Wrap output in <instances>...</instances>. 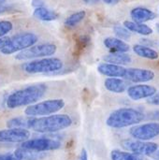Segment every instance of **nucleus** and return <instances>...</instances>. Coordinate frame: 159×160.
I'll return each instance as SVG.
<instances>
[{
    "mask_svg": "<svg viewBox=\"0 0 159 160\" xmlns=\"http://www.w3.org/2000/svg\"><path fill=\"white\" fill-rule=\"evenodd\" d=\"M46 91L47 85L44 83L29 85L10 94L7 98L6 105L8 109H16L35 104L45 95Z\"/></svg>",
    "mask_w": 159,
    "mask_h": 160,
    "instance_id": "obj_1",
    "label": "nucleus"
},
{
    "mask_svg": "<svg viewBox=\"0 0 159 160\" xmlns=\"http://www.w3.org/2000/svg\"><path fill=\"white\" fill-rule=\"evenodd\" d=\"M73 121L67 114H51L48 116L34 117L31 128L37 133H54L69 128Z\"/></svg>",
    "mask_w": 159,
    "mask_h": 160,
    "instance_id": "obj_2",
    "label": "nucleus"
},
{
    "mask_svg": "<svg viewBox=\"0 0 159 160\" xmlns=\"http://www.w3.org/2000/svg\"><path fill=\"white\" fill-rule=\"evenodd\" d=\"M145 119V114L133 108H120L110 113L106 120L108 127L112 128H124L136 126Z\"/></svg>",
    "mask_w": 159,
    "mask_h": 160,
    "instance_id": "obj_3",
    "label": "nucleus"
},
{
    "mask_svg": "<svg viewBox=\"0 0 159 160\" xmlns=\"http://www.w3.org/2000/svg\"><path fill=\"white\" fill-rule=\"evenodd\" d=\"M63 68V62L55 57H44L39 60H34L24 63L22 69L28 74L55 73Z\"/></svg>",
    "mask_w": 159,
    "mask_h": 160,
    "instance_id": "obj_4",
    "label": "nucleus"
},
{
    "mask_svg": "<svg viewBox=\"0 0 159 160\" xmlns=\"http://www.w3.org/2000/svg\"><path fill=\"white\" fill-rule=\"evenodd\" d=\"M37 40H38V37L34 33L31 32L20 33L9 38L8 41L1 49L0 52L6 55L12 54L35 45Z\"/></svg>",
    "mask_w": 159,
    "mask_h": 160,
    "instance_id": "obj_5",
    "label": "nucleus"
},
{
    "mask_svg": "<svg viewBox=\"0 0 159 160\" xmlns=\"http://www.w3.org/2000/svg\"><path fill=\"white\" fill-rule=\"evenodd\" d=\"M65 107V101L60 98L48 99L27 106L24 113L30 117H41L54 114Z\"/></svg>",
    "mask_w": 159,
    "mask_h": 160,
    "instance_id": "obj_6",
    "label": "nucleus"
},
{
    "mask_svg": "<svg viewBox=\"0 0 159 160\" xmlns=\"http://www.w3.org/2000/svg\"><path fill=\"white\" fill-rule=\"evenodd\" d=\"M56 45L53 43H42L38 45H33L23 51H21L15 55V59L23 61V60H32L37 58L50 57L53 55L56 52Z\"/></svg>",
    "mask_w": 159,
    "mask_h": 160,
    "instance_id": "obj_7",
    "label": "nucleus"
},
{
    "mask_svg": "<svg viewBox=\"0 0 159 160\" xmlns=\"http://www.w3.org/2000/svg\"><path fill=\"white\" fill-rule=\"evenodd\" d=\"M122 147L127 152L139 156H153L158 149V144L152 142L139 140H125L121 142Z\"/></svg>",
    "mask_w": 159,
    "mask_h": 160,
    "instance_id": "obj_8",
    "label": "nucleus"
},
{
    "mask_svg": "<svg viewBox=\"0 0 159 160\" xmlns=\"http://www.w3.org/2000/svg\"><path fill=\"white\" fill-rule=\"evenodd\" d=\"M129 134L135 140L149 142L159 136V123L150 122L133 126L129 129Z\"/></svg>",
    "mask_w": 159,
    "mask_h": 160,
    "instance_id": "obj_9",
    "label": "nucleus"
},
{
    "mask_svg": "<svg viewBox=\"0 0 159 160\" xmlns=\"http://www.w3.org/2000/svg\"><path fill=\"white\" fill-rule=\"evenodd\" d=\"M21 147L28 150H33L36 152H46L59 149L61 147V142L54 139L50 138H36L27 140L21 143Z\"/></svg>",
    "mask_w": 159,
    "mask_h": 160,
    "instance_id": "obj_10",
    "label": "nucleus"
},
{
    "mask_svg": "<svg viewBox=\"0 0 159 160\" xmlns=\"http://www.w3.org/2000/svg\"><path fill=\"white\" fill-rule=\"evenodd\" d=\"M30 138V131L26 128H7L0 130V142L22 143Z\"/></svg>",
    "mask_w": 159,
    "mask_h": 160,
    "instance_id": "obj_11",
    "label": "nucleus"
},
{
    "mask_svg": "<svg viewBox=\"0 0 159 160\" xmlns=\"http://www.w3.org/2000/svg\"><path fill=\"white\" fill-rule=\"evenodd\" d=\"M155 72L148 68H126V73L123 79L131 82H147L155 79Z\"/></svg>",
    "mask_w": 159,
    "mask_h": 160,
    "instance_id": "obj_12",
    "label": "nucleus"
},
{
    "mask_svg": "<svg viewBox=\"0 0 159 160\" xmlns=\"http://www.w3.org/2000/svg\"><path fill=\"white\" fill-rule=\"evenodd\" d=\"M157 92V89L155 86L150 84H142V83L128 86V88L127 89V93L129 98L135 101L147 99L148 98L155 95Z\"/></svg>",
    "mask_w": 159,
    "mask_h": 160,
    "instance_id": "obj_13",
    "label": "nucleus"
},
{
    "mask_svg": "<svg viewBox=\"0 0 159 160\" xmlns=\"http://www.w3.org/2000/svg\"><path fill=\"white\" fill-rule=\"evenodd\" d=\"M126 68L123 66L119 65H114L111 63H102L98 65L97 67V71L104 75L107 76L108 78H124L125 73H126Z\"/></svg>",
    "mask_w": 159,
    "mask_h": 160,
    "instance_id": "obj_14",
    "label": "nucleus"
},
{
    "mask_svg": "<svg viewBox=\"0 0 159 160\" xmlns=\"http://www.w3.org/2000/svg\"><path fill=\"white\" fill-rule=\"evenodd\" d=\"M130 17L134 22H146L155 20L157 15L153 10L144 7H136L130 10Z\"/></svg>",
    "mask_w": 159,
    "mask_h": 160,
    "instance_id": "obj_15",
    "label": "nucleus"
},
{
    "mask_svg": "<svg viewBox=\"0 0 159 160\" xmlns=\"http://www.w3.org/2000/svg\"><path fill=\"white\" fill-rule=\"evenodd\" d=\"M103 44L111 52H127L130 50V46L118 38L108 37L103 40Z\"/></svg>",
    "mask_w": 159,
    "mask_h": 160,
    "instance_id": "obj_16",
    "label": "nucleus"
},
{
    "mask_svg": "<svg viewBox=\"0 0 159 160\" xmlns=\"http://www.w3.org/2000/svg\"><path fill=\"white\" fill-rule=\"evenodd\" d=\"M105 88L114 94H122L128 88V82L121 78H107L104 82Z\"/></svg>",
    "mask_w": 159,
    "mask_h": 160,
    "instance_id": "obj_17",
    "label": "nucleus"
},
{
    "mask_svg": "<svg viewBox=\"0 0 159 160\" xmlns=\"http://www.w3.org/2000/svg\"><path fill=\"white\" fill-rule=\"evenodd\" d=\"M106 63L119 66H126L132 63V57L127 52H111L103 57Z\"/></svg>",
    "mask_w": 159,
    "mask_h": 160,
    "instance_id": "obj_18",
    "label": "nucleus"
},
{
    "mask_svg": "<svg viewBox=\"0 0 159 160\" xmlns=\"http://www.w3.org/2000/svg\"><path fill=\"white\" fill-rule=\"evenodd\" d=\"M124 26L131 33H136L142 36H150L154 32V30L149 25L143 22H137L134 21H125Z\"/></svg>",
    "mask_w": 159,
    "mask_h": 160,
    "instance_id": "obj_19",
    "label": "nucleus"
},
{
    "mask_svg": "<svg viewBox=\"0 0 159 160\" xmlns=\"http://www.w3.org/2000/svg\"><path fill=\"white\" fill-rule=\"evenodd\" d=\"M133 52L135 54H137L138 56L144 58V59H148V60H157L158 59L159 54L157 51H156L155 49L149 47V46H145L142 44H135L133 45L132 48Z\"/></svg>",
    "mask_w": 159,
    "mask_h": 160,
    "instance_id": "obj_20",
    "label": "nucleus"
},
{
    "mask_svg": "<svg viewBox=\"0 0 159 160\" xmlns=\"http://www.w3.org/2000/svg\"><path fill=\"white\" fill-rule=\"evenodd\" d=\"M34 117H15L7 122V128H26L30 129Z\"/></svg>",
    "mask_w": 159,
    "mask_h": 160,
    "instance_id": "obj_21",
    "label": "nucleus"
},
{
    "mask_svg": "<svg viewBox=\"0 0 159 160\" xmlns=\"http://www.w3.org/2000/svg\"><path fill=\"white\" fill-rule=\"evenodd\" d=\"M33 15L37 19L43 21V22H52V21H54L58 18V14L56 12L47 8L46 7L35 8Z\"/></svg>",
    "mask_w": 159,
    "mask_h": 160,
    "instance_id": "obj_22",
    "label": "nucleus"
},
{
    "mask_svg": "<svg viewBox=\"0 0 159 160\" xmlns=\"http://www.w3.org/2000/svg\"><path fill=\"white\" fill-rule=\"evenodd\" d=\"M15 157L19 160H39L43 158L41 152H36L24 148H19L14 152Z\"/></svg>",
    "mask_w": 159,
    "mask_h": 160,
    "instance_id": "obj_23",
    "label": "nucleus"
},
{
    "mask_svg": "<svg viewBox=\"0 0 159 160\" xmlns=\"http://www.w3.org/2000/svg\"><path fill=\"white\" fill-rule=\"evenodd\" d=\"M91 43V38L88 35H81L77 38L75 46H74V51L73 54L74 56H80L85 52L87 47Z\"/></svg>",
    "mask_w": 159,
    "mask_h": 160,
    "instance_id": "obj_24",
    "label": "nucleus"
},
{
    "mask_svg": "<svg viewBox=\"0 0 159 160\" xmlns=\"http://www.w3.org/2000/svg\"><path fill=\"white\" fill-rule=\"evenodd\" d=\"M112 160H146L142 156L135 155L130 152L121 151V150H112L111 153Z\"/></svg>",
    "mask_w": 159,
    "mask_h": 160,
    "instance_id": "obj_25",
    "label": "nucleus"
},
{
    "mask_svg": "<svg viewBox=\"0 0 159 160\" xmlns=\"http://www.w3.org/2000/svg\"><path fill=\"white\" fill-rule=\"evenodd\" d=\"M85 17V11L84 10H80L77 11L71 15H69L66 20H65V25L67 28H72L78 25Z\"/></svg>",
    "mask_w": 159,
    "mask_h": 160,
    "instance_id": "obj_26",
    "label": "nucleus"
},
{
    "mask_svg": "<svg viewBox=\"0 0 159 160\" xmlns=\"http://www.w3.org/2000/svg\"><path fill=\"white\" fill-rule=\"evenodd\" d=\"M113 32L115 34V36L120 38V39H128L131 37V32L129 30H127L125 26H121V25H115L113 27Z\"/></svg>",
    "mask_w": 159,
    "mask_h": 160,
    "instance_id": "obj_27",
    "label": "nucleus"
},
{
    "mask_svg": "<svg viewBox=\"0 0 159 160\" xmlns=\"http://www.w3.org/2000/svg\"><path fill=\"white\" fill-rule=\"evenodd\" d=\"M13 28V24L10 21H0V38L8 34Z\"/></svg>",
    "mask_w": 159,
    "mask_h": 160,
    "instance_id": "obj_28",
    "label": "nucleus"
},
{
    "mask_svg": "<svg viewBox=\"0 0 159 160\" xmlns=\"http://www.w3.org/2000/svg\"><path fill=\"white\" fill-rule=\"evenodd\" d=\"M146 103L153 105V106H159V92H157L152 97L146 99Z\"/></svg>",
    "mask_w": 159,
    "mask_h": 160,
    "instance_id": "obj_29",
    "label": "nucleus"
},
{
    "mask_svg": "<svg viewBox=\"0 0 159 160\" xmlns=\"http://www.w3.org/2000/svg\"><path fill=\"white\" fill-rule=\"evenodd\" d=\"M31 5H32V7L37 8L45 7V2H44V0H32Z\"/></svg>",
    "mask_w": 159,
    "mask_h": 160,
    "instance_id": "obj_30",
    "label": "nucleus"
},
{
    "mask_svg": "<svg viewBox=\"0 0 159 160\" xmlns=\"http://www.w3.org/2000/svg\"><path fill=\"white\" fill-rule=\"evenodd\" d=\"M13 8L11 6H7L6 4L4 5H0V14H3V13H6V12H9Z\"/></svg>",
    "mask_w": 159,
    "mask_h": 160,
    "instance_id": "obj_31",
    "label": "nucleus"
},
{
    "mask_svg": "<svg viewBox=\"0 0 159 160\" xmlns=\"http://www.w3.org/2000/svg\"><path fill=\"white\" fill-rule=\"evenodd\" d=\"M78 160H88V155H87V152L84 148H82L81 150V154H80V157Z\"/></svg>",
    "mask_w": 159,
    "mask_h": 160,
    "instance_id": "obj_32",
    "label": "nucleus"
},
{
    "mask_svg": "<svg viewBox=\"0 0 159 160\" xmlns=\"http://www.w3.org/2000/svg\"><path fill=\"white\" fill-rule=\"evenodd\" d=\"M8 39H9V38H7V37H3V38H0V51L7 44V42L8 41Z\"/></svg>",
    "mask_w": 159,
    "mask_h": 160,
    "instance_id": "obj_33",
    "label": "nucleus"
},
{
    "mask_svg": "<svg viewBox=\"0 0 159 160\" xmlns=\"http://www.w3.org/2000/svg\"><path fill=\"white\" fill-rule=\"evenodd\" d=\"M104 3L108 4V5H115L117 3H119L121 0H103Z\"/></svg>",
    "mask_w": 159,
    "mask_h": 160,
    "instance_id": "obj_34",
    "label": "nucleus"
},
{
    "mask_svg": "<svg viewBox=\"0 0 159 160\" xmlns=\"http://www.w3.org/2000/svg\"><path fill=\"white\" fill-rule=\"evenodd\" d=\"M150 119H159V112H154L150 114Z\"/></svg>",
    "mask_w": 159,
    "mask_h": 160,
    "instance_id": "obj_35",
    "label": "nucleus"
},
{
    "mask_svg": "<svg viewBox=\"0 0 159 160\" xmlns=\"http://www.w3.org/2000/svg\"><path fill=\"white\" fill-rule=\"evenodd\" d=\"M85 4H87V5H94V4H97V3H98L99 1H101V0H82Z\"/></svg>",
    "mask_w": 159,
    "mask_h": 160,
    "instance_id": "obj_36",
    "label": "nucleus"
},
{
    "mask_svg": "<svg viewBox=\"0 0 159 160\" xmlns=\"http://www.w3.org/2000/svg\"><path fill=\"white\" fill-rule=\"evenodd\" d=\"M153 157H154L155 158H157V159H158L159 158V148L157 149V151H156V152H155V154L153 155Z\"/></svg>",
    "mask_w": 159,
    "mask_h": 160,
    "instance_id": "obj_37",
    "label": "nucleus"
},
{
    "mask_svg": "<svg viewBox=\"0 0 159 160\" xmlns=\"http://www.w3.org/2000/svg\"><path fill=\"white\" fill-rule=\"evenodd\" d=\"M6 2H7V0H0V5H4V4H6Z\"/></svg>",
    "mask_w": 159,
    "mask_h": 160,
    "instance_id": "obj_38",
    "label": "nucleus"
},
{
    "mask_svg": "<svg viewBox=\"0 0 159 160\" xmlns=\"http://www.w3.org/2000/svg\"><path fill=\"white\" fill-rule=\"evenodd\" d=\"M156 28H157V32L159 33V22H157V25H156Z\"/></svg>",
    "mask_w": 159,
    "mask_h": 160,
    "instance_id": "obj_39",
    "label": "nucleus"
},
{
    "mask_svg": "<svg viewBox=\"0 0 159 160\" xmlns=\"http://www.w3.org/2000/svg\"><path fill=\"white\" fill-rule=\"evenodd\" d=\"M157 160H159V158H158V159H157Z\"/></svg>",
    "mask_w": 159,
    "mask_h": 160,
    "instance_id": "obj_40",
    "label": "nucleus"
}]
</instances>
